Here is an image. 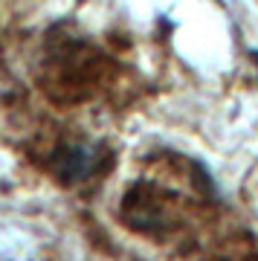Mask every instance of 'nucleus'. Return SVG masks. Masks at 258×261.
<instances>
[{"label": "nucleus", "instance_id": "nucleus-1", "mask_svg": "<svg viewBox=\"0 0 258 261\" xmlns=\"http://www.w3.org/2000/svg\"><path fill=\"white\" fill-rule=\"evenodd\" d=\"M255 64H258V53H255Z\"/></svg>", "mask_w": 258, "mask_h": 261}]
</instances>
